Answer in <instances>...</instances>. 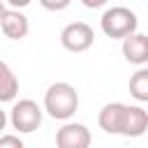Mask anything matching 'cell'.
<instances>
[{
    "instance_id": "1",
    "label": "cell",
    "mask_w": 148,
    "mask_h": 148,
    "mask_svg": "<svg viewBox=\"0 0 148 148\" xmlns=\"http://www.w3.org/2000/svg\"><path fill=\"white\" fill-rule=\"evenodd\" d=\"M97 123L106 134H120V136L136 139V136H143L148 130V111L143 106L111 102L102 106Z\"/></svg>"
},
{
    "instance_id": "2",
    "label": "cell",
    "mask_w": 148,
    "mask_h": 148,
    "mask_svg": "<svg viewBox=\"0 0 148 148\" xmlns=\"http://www.w3.org/2000/svg\"><path fill=\"white\" fill-rule=\"evenodd\" d=\"M79 109V92L72 83L58 81L46 88L44 95V111L56 120H69Z\"/></svg>"
},
{
    "instance_id": "3",
    "label": "cell",
    "mask_w": 148,
    "mask_h": 148,
    "mask_svg": "<svg viewBox=\"0 0 148 148\" xmlns=\"http://www.w3.org/2000/svg\"><path fill=\"white\" fill-rule=\"evenodd\" d=\"M99 25H102V32H104L106 37H111V39H125L127 35L136 32L139 18H136V14H134L130 7L118 5V7H109V9L102 14Z\"/></svg>"
},
{
    "instance_id": "4",
    "label": "cell",
    "mask_w": 148,
    "mask_h": 148,
    "mask_svg": "<svg viewBox=\"0 0 148 148\" xmlns=\"http://www.w3.org/2000/svg\"><path fill=\"white\" fill-rule=\"evenodd\" d=\"M9 120L14 130H18L21 134H30L42 125V106L35 99H18L12 106Z\"/></svg>"
},
{
    "instance_id": "5",
    "label": "cell",
    "mask_w": 148,
    "mask_h": 148,
    "mask_svg": "<svg viewBox=\"0 0 148 148\" xmlns=\"http://www.w3.org/2000/svg\"><path fill=\"white\" fill-rule=\"evenodd\" d=\"M60 44H62V49H67L72 53H81L95 44V32L86 21H74V23H67L62 28Z\"/></svg>"
},
{
    "instance_id": "6",
    "label": "cell",
    "mask_w": 148,
    "mask_h": 148,
    "mask_svg": "<svg viewBox=\"0 0 148 148\" xmlns=\"http://www.w3.org/2000/svg\"><path fill=\"white\" fill-rule=\"evenodd\" d=\"M92 134L81 123H65L56 132V148H90Z\"/></svg>"
},
{
    "instance_id": "7",
    "label": "cell",
    "mask_w": 148,
    "mask_h": 148,
    "mask_svg": "<svg viewBox=\"0 0 148 148\" xmlns=\"http://www.w3.org/2000/svg\"><path fill=\"white\" fill-rule=\"evenodd\" d=\"M123 56L127 62L143 67L148 62V37L143 32H132L123 39Z\"/></svg>"
},
{
    "instance_id": "8",
    "label": "cell",
    "mask_w": 148,
    "mask_h": 148,
    "mask_svg": "<svg viewBox=\"0 0 148 148\" xmlns=\"http://www.w3.org/2000/svg\"><path fill=\"white\" fill-rule=\"evenodd\" d=\"M0 28L5 32V37L9 39H23L30 30V23L25 18V14L21 9H5L0 14Z\"/></svg>"
},
{
    "instance_id": "9",
    "label": "cell",
    "mask_w": 148,
    "mask_h": 148,
    "mask_svg": "<svg viewBox=\"0 0 148 148\" xmlns=\"http://www.w3.org/2000/svg\"><path fill=\"white\" fill-rule=\"evenodd\" d=\"M18 95V79L7 62L0 60V102H12Z\"/></svg>"
},
{
    "instance_id": "10",
    "label": "cell",
    "mask_w": 148,
    "mask_h": 148,
    "mask_svg": "<svg viewBox=\"0 0 148 148\" xmlns=\"http://www.w3.org/2000/svg\"><path fill=\"white\" fill-rule=\"evenodd\" d=\"M130 95L136 102H148V69L141 67L130 79Z\"/></svg>"
},
{
    "instance_id": "11",
    "label": "cell",
    "mask_w": 148,
    "mask_h": 148,
    "mask_svg": "<svg viewBox=\"0 0 148 148\" xmlns=\"http://www.w3.org/2000/svg\"><path fill=\"white\" fill-rule=\"evenodd\" d=\"M69 2L72 0H39V5L44 9H49V12H62V9L69 7Z\"/></svg>"
},
{
    "instance_id": "12",
    "label": "cell",
    "mask_w": 148,
    "mask_h": 148,
    "mask_svg": "<svg viewBox=\"0 0 148 148\" xmlns=\"http://www.w3.org/2000/svg\"><path fill=\"white\" fill-rule=\"evenodd\" d=\"M0 148H25L16 134H0Z\"/></svg>"
},
{
    "instance_id": "13",
    "label": "cell",
    "mask_w": 148,
    "mask_h": 148,
    "mask_svg": "<svg viewBox=\"0 0 148 148\" xmlns=\"http://www.w3.org/2000/svg\"><path fill=\"white\" fill-rule=\"evenodd\" d=\"M109 0H81V5L83 7H88V9H99V7H104Z\"/></svg>"
},
{
    "instance_id": "14",
    "label": "cell",
    "mask_w": 148,
    "mask_h": 148,
    "mask_svg": "<svg viewBox=\"0 0 148 148\" xmlns=\"http://www.w3.org/2000/svg\"><path fill=\"white\" fill-rule=\"evenodd\" d=\"M7 5H9V9H23V7H28L32 0H5Z\"/></svg>"
},
{
    "instance_id": "15",
    "label": "cell",
    "mask_w": 148,
    "mask_h": 148,
    "mask_svg": "<svg viewBox=\"0 0 148 148\" xmlns=\"http://www.w3.org/2000/svg\"><path fill=\"white\" fill-rule=\"evenodd\" d=\"M5 125H7V113L0 109V134H2V130H5Z\"/></svg>"
},
{
    "instance_id": "16",
    "label": "cell",
    "mask_w": 148,
    "mask_h": 148,
    "mask_svg": "<svg viewBox=\"0 0 148 148\" xmlns=\"http://www.w3.org/2000/svg\"><path fill=\"white\" fill-rule=\"evenodd\" d=\"M5 12V0H0V14Z\"/></svg>"
}]
</instances>
